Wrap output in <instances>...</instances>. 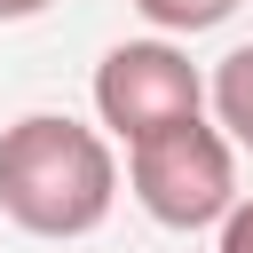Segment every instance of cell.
I'll use <instances>...</instances> for the list:
<instances>
[{
	"instance_id": "1",
	"label": "cell",
	"mask_w": 253,
	"mask_h": 253,
	"mask_svg": "<svg viewBox=\"0 0 253 253\" xmlns=\"http://www.w3.org/2000/svg\"><path fill=\"white\" fill-rule=\"evenodd\" d=\"M111 198H119V150L103 126L24 111L0 134V213L24 237H87L111 221Z\"/></svg>"
},
{
	"instance_id": "2",
	"label": "cell",
	"mask_w": 253,
	"mask_h": 253,
	"mask_svg": "<svg viewBox=\"0 0 253 253\" xmlns=\"http://www.w3.org/2000/svg\"><path fill=\"white\" fill-rule=\"evenodd\" d=\"M126 190L158 229H221L237 206V150L221 126L190 119V126L126 150Z\"/></svg>"
},
{
	"instance_id": "3",
	"label": "cell",
	"mask_w": 253,
	"mask_h": 253,
	"mask_svg": "<svg viewBox=\"0 0 253 253\" xmlns=\"http://www.w3.org/2000/svg\"><path fill=\"white\" fill-rule=\"evenodd\" d=\"M198 111H206V79H198V63H190L174 40H119V47L95 63V119H103V134H119L126 150L190 126Z\"/></svg>"
},
{
	"instance_id": "4",
	"label": "cell",
	"mask_w": 253,
	"mask_h": 253,
	"mask_svg": "<svg viewBox=\"0 0 253 253\" xmlns=\"http://www.w3.org/2000/svg\"><path fill=\"white\" fill-rule=\"evenodd\" d=\"M206 103H213V126L229 134V150H253V40L229 47L206 79Z\"/></svg>"
},
{
	"instance_id": "5",
	"label": "cell",
	"mask_w": 253,
	"mask_h": 253,
	"mask_svg": "<svg viewBox=\"0 0 253 253\" xmlns=\"http://www.w3.org/2000/svg\"><path fill=\"white\" fill-rule=\"evenodd\" d=\"M134 8H142V24L158 40H174V32L190 40V32H213V24L237 16V0H134Z\"/></svg>"
},
{
	"instance_id": "6",
	"label": "cell",
	"mask_w": 253,
	"mask_h": 253,
	"mask_svg": "<svg viewBox=\"0 0 253 253\" xmlns=\"http://www.w3.org/2000/svg\"><path fill=\"white\" fill-rule=\"evenodd\" d=\"M213 253H253V198H237L229 206V221H221V245Z\"/></svg>"
},
{
	"instance_id": "7",
	"label": "cell",
	"mask_w": 253,
	"mask_h": 253,
	"mask_svg": "<svg viewBox=\"0 0 253 253\" xmlns=\"http://www.w3.org/2000/svg\"><path fill=\"white\" fill-rule=\"evenodd\" d=\"M47 0H0V24H24V16H40Z\"/></svg>"
}]
</instances>
